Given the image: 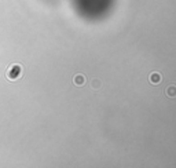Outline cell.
Here are the masks:
<instances>
[{
	"label": "cell",
	"instance_id": "5b68a950",
	"mask_svg": "<svg viewBox=\"0 0 176 168\" xmlns=\"http://www.w3.org/2000/svg\"><path fill=\"white\" fill-rule=\"evenodd\" d=\"M91 85L94 88H99L100 87V81L98 80V79H94V80H91Z\"/></svg>",
	"mask_w": 176,
	"mask_h": 168
},
{
	"label": "cell",
	"instance_id": "6da1fadb",
	"mask_svg": "<svg viewBox=\"0 0 176 168\" xmlns=\"http://www.w3.org/2000/svg\"><path fill=\"white\" fill-rule=\"evenodd\" d=\"M19 75H21V66L19 65H12L7 72L8 79H17V77H19Z\"/></svg>",
	"mask_w": 176,
	"mask_h": 168
},
{
	"label": "cell",
	"instance_id": "277c9868",
	"mask_svg": "<svg viewBox=\"0 0 176 168\" xmlns=\"http://www.w3.org/2000/svg\"><path fill=\"white\" fill-rule=\"evenodd\" d=\"M73 81H74V84H76V85L81 87V85L84 84V81H85V77L83 76V75H76V76H74V79H73Z\"/></svg>",
	"mask_w": 176,
	"mask_h": 168
},
{
	"label": "cell",
	"instance_id": "3957f363",
	"mask_svg": "<svg viewBox=\"0 0 176 168\" xmlns=\"http://www.w3.org/2000/svg\"><path fill=\"white\" fill-rule=\"evenodd\" d=\"M149 80H150L151 84H158L161 81V75L158 72H153L150 75V77H149Z\"/></svg>",
	"mask_w": 176,
	"mask_h": 168
},
{
	"label": "cell",
	"instance_id": "7a4b0ae2",
	"mask_svg": "<svg viewBox=\"0 0 176 168\" xmlns=\"http://www.w3.org/2000/svg\"><path fill=\"white\" fill-rule=\"evenodd\" d=\"M165 95L168 98H176V85L175 84H171L165 88Z\"/></svg>",
	"mask_w": 176,
	"mask_h": 168
}]
</instances>
